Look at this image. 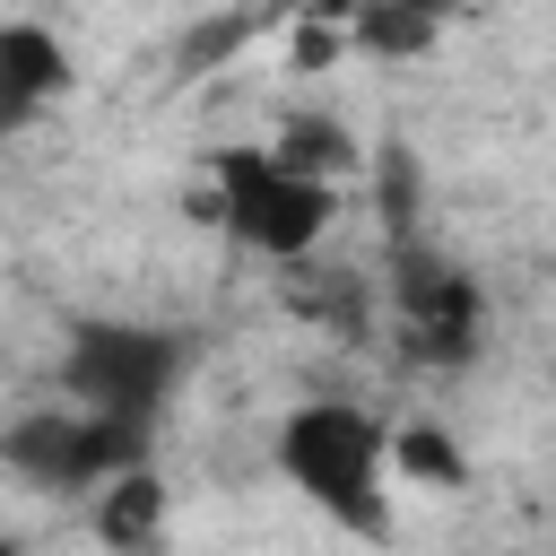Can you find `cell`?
<instances>
[{
	"label": "cell",
	"instance_id": "obj_4",
	"mask_svg": "<svg viewBox=\"0 0 556 556\" xmlns=\"http://www.w3.org/2000/svg\"><path fill=\"white\" fill-rule=\"evenodd\" d=\"M139 426H113V417H96V408H26L9 434H0V460L26 478V486H43V495H70V486H104L122 460H139Z\"/></svg>",
	"mask_w": 556,
	"mask_h": 556
},
{
	"label": "cell",
	"instance_id": "obj_6",
	"mask_svg": "<svg viewBox=\"0 0 556 556\" xmlns=\"http://www.w3.org/2000/svg\"><path fill=\"white\" fill-rule=\"evenodd\" d=\"M400 304H408V330L426 339V356H460L469 330H478V295H469V278H452V269H408Z\"/></svg>",
	"mask_w": 556,
	"mask_h": 556
},
{
	"label": "cell",
	"instance_id": "obj_8",
	"mask_svg": "<svg viewBox=\"0 0 556 556\" xmlns=\"http://www.w3.org/2000/svg\"><path fill=\"white\" fill-rule=\"evenodd\" d=\"M391 469H400V478H417V486H460V452H452L434 426L391 434Z\"/></svg>",
	"mask_w": 556,
	"mask_h": 556
},
{
	"label": "cell",
	"instance_id": "obj_3",
	"mask_svg": "<svg viewBox=\"0 0 556 556\" xmlns=\"http://www.w3.org/2000/svg\"><path fill=\"white\" fill-rule=\"evenodd\" d=\"M182 365H191V348L165 321H104L96 313V321H70V339H61V391L113 426H139V434L174 400Z\"/></svg>",
	"mask_w": 556,
	"mask_h": 556
},
{
	"label": "cell",
	"instance_id": "obj_7",
	"mask_svg": "<svg viewBox=\"0 0 556 556\" xmlns=\"http://www.w3.org/2000/svg\"><path fill=\"white\" fill-rule=\"evenodd\" d=\"M96 530H104L113 547L156 539V530H165V478H156L148 460H122V469L96 486Z\"/></svg>",
	"mask_w": 556,
	"mask_h": 556
},
{
	"label": "cell",
	"instance_id": "obj_2",
	"mask_svg": "<svg viewBox=\"0 0 556 556\" xmlns=\"http://www.w3.org/2000/svg\"><path fill=\"white\" fill-rule=\"evenodd\" d=\"M191 217L226 226L261 261H304L339 226V191H330V174H313V165H295L261 139H235V148L208 156V191H200Z\"/></svg>",
	"mask_w": 556,
	"mask_h": 556
},
{
	"label": "cell",
	"instance_id": "obj_1",
	"mask_svg": "<svg viewBox=\"0 0 556 556\" xmlns=\"http://www.w3.org/2000/svg\"><path fill=\"white\" fill-rule=\"evenodd\" d=\"M269 452H278V478L313 504V513H330V521H348L356 539H382L391 530V434H382V417H365L356 400H295L287 417H278V434H269Z\"/></svg>",
	"mask_w": 556,
	"mask_h": 556
},
{
	"label": "cell",
	"instance_id": "obj_5",
	"mask_svg": "<svg viewBox=\"0 0 556 556\" xmlns=\"http://www.w3.org/2000/svg\"><path fill=\"white\" fill-rule=\"evenodd\" d=\"M70 43L43 26V17H0V139L26 130L43 104L70 96Z\"/></svg>",
	"mask_w": 556,
	"mask_h": 556
}]
</instances>
